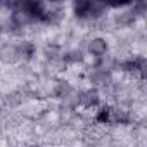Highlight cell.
<instances>
[{"label":"cell","instance_id":"1","mask_svg":"<svg viewBox=\"0 0 147 147\" xmlns=\"http://www.w3.org/2000/svg\"><path fill=\"white\" fill-rule=\"evenodd\" d=\"M78 104L85 109H95L100 106V95L97 90H85L78 97Z\"/></svg>","mask_w":147,"mask_h":147},{"label":"cell","instance_id":"2","mask_svg":"<svg viewBox=\"0 0 147 147\" xmlns=\"http://www.w3.org/2000/svg\"><path fill=\"white\" fill-rule=\"evenodd\" d=\"M87 49H88V52H90L92 55H95V57L100 59V57H104V55L107 54V50H109V43H107L106 38H102V36H95V38H92V40L88 42Z\"/></svg>","mask_w":147,"mask_h":147},{"label":"cell","instance_id":"3","mask_svg":"<svg viewBox=\"0 0 147 147\" xmlns=\"http://www.w3.org/2000/svg\"><path fill=\"white\" fill-rule=\"evenodd\" d=\"M90 83L94 87H107L111 83V73L109 71H102V69H94L90 73Z\"/></svg>","mask_w":147,"mask_h":147},{"label":"cell","instance_id":"4","mask_svg":"<svg viewBox=\"0 0 147 147\" xmlns=\"http://www.w3.org/2000/svg\"><path fill=\"white\" fill-rule=\"evenodd\" d=\"M52 95L59 100H66L73 95V87L67 83V82H57L54 90H52Z\"/></svg>","mask_w":147,"mask_h":147},{"label":"cell","instance_id":"5","mask_svg":"<svg viewBox=\"0 0 147 147\" xmlns=\"http://www.w3.org/2000/svg\"><path fill=\"white\" fill-rule=\"evenodd\" d=\"M130 113L125 111V109H119V107H113L111 109V121L109 125H126L130 123Z\"/></svg>","mask_w":147,"mask_h":147},{"label":"cell","instance_id":"6","mask_svg":"<svg viewBox=\"0 0 147 147\" xmlns=\"http://www.w3.org/2000/svg\"><path fill=\"white\" fill-rule=\"evenodd\" d=\"M14 50H16V57L30 59V57L35 54V45H33L31 42H21V43L14 45Z\"/></svg>","mask_w":147,"mask_h":147},{"label":"cell","instance_id":"7","mask_svg":"<svg viewBox=\"0 0 147 147\" xmlns=\"http://www.w3.org/2000/svg\"><path fill=\"white\" fill-rule=\"evenodd\" d=\"M83 59H85V55H83V52L78 50V49H73V50L62 54V61H64L66 64H80V62H83Z\"/></svg>","mask_w":147,"mask_h":147},{"label":"cell","instance_id":"8","mask_svg":"<svg viewBox=\"0 0 147 147\" xmlns=\"http://www.w3.org/2000/svg\"><path fill=\"white\" fill-rule=\"evenodd\" d=\"M111 106H102L99 107V111L95 113V121L100 123V125H109L111 121Z\"/></svg>","mask_w":147,"mask_h":147},{"label":"cell","instance_id":"9","mask_svg":"<svg viewBox=\"0 0 147 147\" xmlns=\"http://www.w3.org/2000/svg\"><path fill=\"white\" fill-rule=\"evenodd\" d=\"M28 147H33V145H28Z\"/></svg>","mask_w":147,"mask_h":147}]
</instances>
